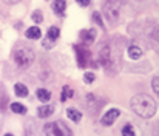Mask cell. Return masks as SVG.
<instances>
[{
	"label": "cell",
	"mask_w": 159,
	"mask_h": 136,
	"mask_svg": "<svg viewBox=\"0 0 159 136\" xmlns=\"http://www.w3.org/2000/svg\"><path fill=\"white\" fill-rule=\"evenodd\" d=\"M130 107L133 110V113H136L139 118H144V119H150L155 116L156 113V102L152 96L148 94H136L131 97V102H130Z\"/></svg>",
	"instance_id": "1"
},
{
	"label": "cell",
	"mask_w": 159,
	"mask_h": 136,
	"mask_svg": "<svg viewBox=\"0 0 159 136\" xmlns=\"http://www.w3.org/2000/svg\"><path fill=\"white\" fill-rule=\"evenodd\" d=\"M34 51L28 46H22V48H17L14 49L12 53V59L16 62V65L20 68V70H28L31 67V63L34 62Z\"/></svg>",
	"instance_id": "2"
},
{
	"label": "cell",
	"mask_w": 159,
	"mask_h": 136,
	"mask_svg": "<svg viewBox=\"0 0 159 136\" xmlns=\"http://www.w3.org/2000/svg\"><path fill=\"white\" fill-rule=\"evenodd\" d=\"M125 6V0H108L104 5V14L110 23H114L119 20L120 11Z\"/></svg>",
	"instance_id": "3"
},
{
	"label": "cell",
	"mask_w": 159,
	"mask_h": 136,
	"mask_svg": "<svg viewBox=\"0 0 159 136\" xmlns=\"http://www.w3.org/2000/svg\"><path fill=\"white\" fill-rule=\"evenodd\" d=\"M43 132L47 136H71V130L63 121H53L45 124Z\"/></svg>",
	"instance_id": "4"
},
{
	"label": "cell",
	"mask_w": 159,
	"mask_h": 136,
	"mask_svg": "<svg viewBox=\"0 0 159 136\" xmlns=\"http://www.w3.org/2000/svg\"><path fill=\"white\" fill-rule=\"evenodd\" d=\"M119 115H120V110H119V108H110L107 113H104V116L101 118V124H102L104 127L113 125V124L116 122V119L119 118Z\"/></svg>",
	"instance_id": "5"
},
{
	"label": "cell",
	"mask_w": 159,
	"mask_h": 136,
	"mask_svg": "<svg viewBox=\"0 0 159 136\" xmlns=\"http://www.w3.org/2000/svg\"><path fill=\"white\" fill-rule=\"evenodd\" d=\"M74 51H76V56H77V63H79V67H87V65L90 63V51L80 45L74 46Z\"/></svg>",
	"instance_id": "6"
},
{
	"label": "cell",
	"mask_w": 159,
	"mask_h": 136,
	"mask_svg": "<svg viewBox=\"0 0 159 136\" xmlns=\"http://www.w3.org/2000/svg\"><path fill=\"white\" fill-rule=\"evenodd\" d=\"M59 34H60V30L57 26H50L48 28V33H47V40H43V46L45 48L53 46L56 44V40L59 39Z\"/></svg>",
	"instance_id": "7"
},
{
	"label": "cell",
	"mask_w": 159,
	"mask_h": 136,
	"mask_svg": "<svg viewBox=\"0 0 159 136\" xmlns=\"http://www.w3.org/2000/svg\"><path fill=\"white\" fill-rule=\"evenodd\" d=\"M99 62L102 67H108V63H111V49L110 46H104L99 51Z\"/></svg>",
	"instance_id": "8"
},
{
	"label": "cell",
	"mask_w": 159,
	"mask_h": 136,
	"mask_svg": "<svg viewBox=\"0 0 159 136\" xmlns=\"http://www.w3.org/2000/svg\"><path fill=\"white\" fill-rule=\"evenodd\" d=\"M53 113H54V105H51V104H45V105L37 108V118H40V119H47Z\"/></svg>",
	"instance_id": "9"
},
{
	"label": "cell",
	"mask_w": 159,
	"mask_h": 136,
	"mask_svg": "<svg viewBox=\"0 0 159 136\" xmlns=\"http://www.w3.org/2000/svg\"><path fill=\"white\" fill-rule=\"evenodd\" d=\"M80 39H82V44H84V45H90V44H93L94 39H96V31H94V30L84 31V33L80 34Z\"/></svg>",
	"instance_id": "10"
},
{
	"label": "cell",
	"mask_w": 159,
	"mask_h": 136,
	"mask_svg": "<svg viewBox=\"0 0 159 136\" xmlns=\"http://www.w3.org/2000/svg\"><path fill=\"white\" fill-rule=\"evenodd\" d=\"M25 36H26L28 39H31V40H36V39H40L42 31H40L39 26H31V28H28V30L25 31Z\"/></svg>",
	"instance_id": "11"
},
{
	"label": "cell",
	"mask_w": 159,
	"mask_h": 136,
	"mask_svg": "<svg viewBox=\"0 0 159 136\" xmlns=\"http://www.w3.org/2000/svg\"><path fill=\"white\" fill-rule=\"evenodd\" d=\"M66 9V2L65 0H54L53 2V11L57 16H62Z\"/></svg>",
	"instance_id": "12"
},
{
	"label": "cell",
	"mask_w": 159,
	"mask_h": 136,
	"mask_svg": "<svg viewBox=\"0 0 159 136\" xmlns=\"http://www.w3.org/2000/svg\"><path fill=\"white\" fill-rule=\"evenodd\" d=\"M36 96H37V99L42 101L43 104H47V102L51 101V93L48 90H45V88H37V90H36Z\"/></svg>",
	"instance_id": "13"
},
{
	"label": "cell",
	"mask_w": 159,
	"mask_h": 136,
	"mask_svg": "<svg viewBox=\"0 0 159 136\" xmlns=\"http://www.w3.org/2000/svg\"><path fill=\"white\" fill-rule=\"evenodd\" d=\"M14 93H16V96H19V97H26L30 91H28V87H26L25 84L17 82V84L14 85Z\"/></svg>",
	"instance_id": "14"
},
{
	"label": "cell",
	"mask_w": 159,
	"mask_h": 136,
	"mask_svg": "<svg viewBox=\"0 0 159 136\" xmlns=\"http://www.w3.org/2000/svg\"><path fill=\"white\" fill-rule=\"evenodd\" d=\"M66 116L73 122H80V119H82V113L79 110H76V108H68L66 110Z\"/></svg>",
	"instance_id": "15"
},
{
	"label": "cell",
	"mask_w": 159,
	"mask_h": 136,
	"mask_svg": "<svg viewBox=\"0 0 159 136\" xmlns=\"http://www.w3.org/2000/svg\"><path fill=\"white\" fill-rule=\"evenodd\" d=\"M141 56H142V49H141L139 46L131 45L128 48V57H130L131 60H138V59H141Z\"/></svg>",
	"instance_id": "16"
},
{
	"label": "cell",
	"mask_w": 159,
	"mask_h": 136,
	"mask_svg": "<svg viewBox=\"0 0 159 136\" xmlns=\"http://www.w3.org/2000/svg\"><path fill=\"white\" fill-rule=\"evenodd\" d=\"M9 107H11L12 113H16V115H25V113L28 111V108H26L23 104H20V102H12Z\"/></svg>",
	"instance_id": "17"
},
{
	"label": "cell",
	"mask_w": 159,
	"mask_h": 136,
	"mask_svg": "<svg viewBox=\"0 0 159 136\" xmlns=\"http://www.w3.org/2000/svg\"><path fill=\"white\" fill-rule=\"evenodd\" d=\"M73 96H74V90L70 88L68 85H65V87L62 88V93H60V101H62V102H66V101L71 99Z\"/></svg>",
	"instance_id": "18"
},
{
	"label": "cell",
	"mask_w": 159,
	"mask_h": 136,
	"mask_svg": "<svg viewBox=\"0 0 159 136\" xmlns=\"http://www.w3.org/2000/svg\"><path fill=\"white\" fill-rule=\"evenodd\" d=\"M122 136H136L134 129H133L131 124H125V125L122 127Z\"/></svg>",
	"instance_id": "19"
},
{
	"label": "cell",
	"mask_w": 159,
	"mask_h": 136,
	"mask_svg": "<svg viewBox=\"0 0 159 136\" xmlns=\"http://www.w3.org/2000/svg\"><path fill=\"white\" fill-rule=\"evenodd\" d=\"M94 79H96V76H94L93 71H87V73L84 74V82H85V84H93Z\"/></svg>",
	"instance_id": "20"
},
{
	"label": "cell",
	"mask_w": 159,
	"mask_h": 136,
	"mask_svg": "<svg viewBox=\"0 0 159 136\" xmlns=\"http://www.w3.org/2000/svg\"><path fill=\"white\" fill-rule=\"evenodd\" d=\"M31 19H33L36 23H42V20H43L42 11H34V12H33V16H31Z\"/></svg>",
	"instance_id": "21"
},
{
	"label": "cell",
	"mask_w": 159,
	"mask_h": 136,
	"mask_svg": "<svg viewBox=\"0 0 159 136\" xmlns=\"http://www.w3.org/2000/svg\"><path fill=\"white\" fill-rule=\"evenodd\" d=\"M152 39H153V44L156 45V48L159 49V26L155 28V31L152 33Z\"/></svg>",
	"instance_id": "22"
},
{
	"label": "cell",
	"mask_w": 159,
	"mask_h": 136,
	"mask_svg": "<svg viewBox=\"0 0 159 136\" xmlns=\"http://www.w3.org/2000/svg\"><path fill=\"white\" fill-rule=\"evenodd\" d=\"M93 20H94L101 28H105V26H104V22H102V17H101V14H99V12H93Z\"/></svg>",
	"instance_id": "23"
},
{
	"label": "cell",
	"mask_w": 159,
	"mask_h": 136,
	"mask_svg": "<svg viewBox=\"0 0 159 136\" xmlns=\"http://www.w3.org/2000/svg\"><path fill=\"white\" fill-rule=\"evenodd\" d=\"M152 88H153V91L159 96V76L153 77V81H152Z\"/></svg>",
	"instance_id": "24"
},
{
	"label": "cell",
	"mask_w": 159,
	"mask_h": 136,
	"mask_svg": "<svg viewBox=\"0 0 159 136\" xmlns=\"http://www.w3.org/2000/svg\"><path fill=\"white\" fill-rule=\"evenodd\" d=\"M76 2H77L79 6H84V8L85 6H90V0H76Z\"/></svg>",
	"instance_id": "25"
},
{
	"label": "cell",
	"mask_w": 159,
	"mask_h": 136,
	"mask_svg": "<svg viewBox=\"0 0 159 136\" xmlns=\"http://www.w3.org/2000/svg\"><path fill=\"white\" fill-rule=\"evenodd\" d=\"M153 136H159V122L155 125V129H153Z\"/></svg>",
	"instance_id": "26"
},
{
	"label": "cell",
	"mask_w": 159,
	"mask_h": 136,
	"mask_svg": "<svg viewBox=\"0 0 159 136\" xmlns=\"http://www.w3.org/2000/svg\"><path fill=\"white\" fill-rule=\"evenodd\" d=\"M6 3H9V5H12V3H17V2H20V0H5Z\"/></svg>",
	"instance_id": "27"
},
{
	"label": "cell",
	"mask_w": 159,
	"mask_h": 136,
	"mask_svg": "<svg viewBox=\"0 0 159 136\" xmlns=\"http://www.w3.org/2000/svg\"><path fill=\"white\" fill-rule=\"evenodd\" d=\"M3 136H14V135H11V133H6V135H3Z\"/></svg>",
	"instance_id": "28"
}]
</instances>
